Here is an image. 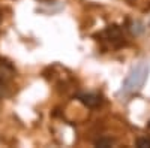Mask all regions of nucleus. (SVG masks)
<instances>
[{
    "label": "nucleus",
    "instance_id": "obj_5",
    "mask_svg": "<svg viewBox=\"0 0 150 148\" xmlns=\"http://www.w3.org/2000/svg\"><path fill=\"white\" fill-rule=\"evenodd\" d=\"M137 147L138 148H150V138H140L137 141Z\"/></svg>",
    "mask_w": 150,
    "mask_h": 148
},
{
    "label": "nucleus",
    "instance_id": "obj_2",
    "mask_svg": "<svg viewBox=\"0 0 150 148\" xmlns=\"http://www.w3.org/2000/svg\"><path fill=\"white\" fill-rule=\"evenodd\" d=\"M80 100L87 106V108H96L101 105V97L98 94H93V93H87V94H80L78 96Z\"/></svg>",
    "mask_w": 150,
    "mask_h": 148
},
{
    "label": "nucleus",
    "instance_id": "obj_6",
    "mask_svg": "<svg viewBox=\"0 0 150 148\" xmlns=\"http://www.w3.org/2000/svg\"><path fill=\"white\" fill-rule=\"evenodd\" d=\"M5 94H6V91H5V84H3L2 79H0V99H2Z\"/></svg>",
    "mask_w": 150,
    "mask_h": 148
},
{
    "label": "nucleus",
    "instance_id": "obj_3",
    "mask_svg": "<svg viewBox=\"0 0 150 148\" xmlns=\"http://www.w3.org/2000/svg\"><path fill=\"white\" fill-rule=\"evenodd\" d=\"M12 75H14L12 69H11L6 63H0V79H2V81H6V79H9Z\"/></svg>",
    "mask_w": 150,
    "mask_h": 148
},
{
    "label": "nucleus",
    "instance_id": "obj_4",
    "mask_svg": "<svg viewBox=\"0 0 150 148\" xmlns=\"http://www.w3.org/2000/svg\"><path fill=\"white\" fill-rule=\"evenodd\" d=\"M95 145H96V147H101V148H107V147H111V145H112V139H110V138H102V139L96 141Z\"/></svg>",
    "mask_w": 150,
    "mask_h": 148
},
{
    "label": "nucleus",
    "instance_id": "obj_1",
    "mask_svg": "<svg viewBox=\"0 0 150 148\" xmlns=\"http://www.w3.org/2000/svg\"><path fill=\"white\" fill-rule=\"evenodd\" d=\"M144 78H146V69L143 66L137 67L129 75V78L126 79V82H125V88H129V90L140 88L141 85H143V82H144Z\"/></svg>",
    "mask_w": 150,
    "mask_h": 148
}]
</instances>
